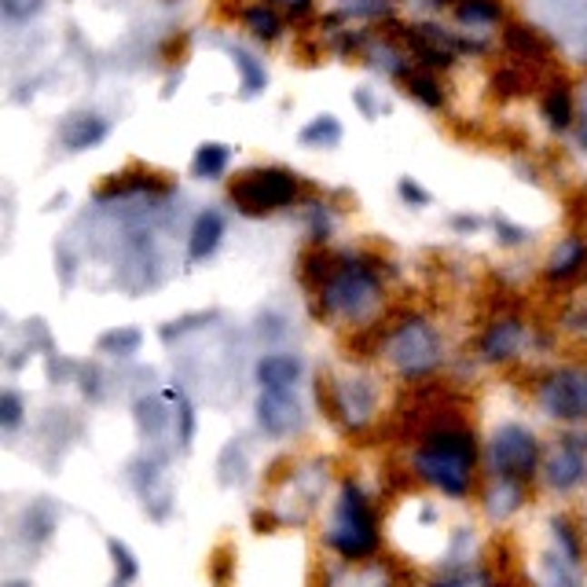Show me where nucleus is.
I'll use <instances>...</instances> for the list:
<instances>
[{
  "label": "nucleus",
  "mask_w": 587,
  "mask_h": 587,
  "mask_svg": "<svg viewBox=\"0 0 587 587\" xmlns=\"http://www.w3.org/2000/svg\"><path fill=\"white\" fill-rule=\"evenodd\" d=\"M401 194H404V203H415V206H426L430 203V194L423 187H415L412 180H401Z\"/></svg>",
  "instance_id": "33"
},
{
  "label": "nucleus",
  "mask_w": 587,
  "mask_h": 587,
  "mask_svg": "<svg viewBox=\"0 0 587 587\" xmlns=\"http://www.w3.org/2000/svg\"><path fill=\"white\" fill-rule=\"evenodd\" d=\"M583 261H587V246H583V243H576V239H569V243H562V246L554 250L551 275H554V279H565V275H572Z\"/></svg>",
  "instance_id": "19"
},
{
  "label": "nucleus",
  "mask_w": 587,
  "mask_h": 587,
  "mask_svg": "<svg viewBox=\"0 0 587 587\" xmlns=\"http://www.w3.org/2000/svg\"><path fill=\"white\" fill-rule=\"evenodd\" d=\"M522 507V484L518 481H500V488L488 496V514L492 518H507L511 511Z\"/></svg>",
  "instance_id": "20"
},
{
  "label": "nucleus",
  "mask_w": 587,
  "mask_h": 587,
  "mask_svg": "<svg viewBox=\"0 0 587 587\" xmlns=\"http://www.w3.org/2000/svg\"><path fill=\"white\" fill-rule=\"evenodd\" d=\"M382 353L393 360V367L401 371V378L415 382L437 371L441 363V338L426 320H404L401 327H393L389 334H382Z\"/></svg>",
  "instance_id": "4"
},
{
  "label": "nucleus",
  "mask_w": 587,
  "mask_h": 587,
  "mask_svg": "<svg viewBox=\"0 0 587 587\" xmlns=\"http://www.w3.org/2000/svg\"><path fill=\"white\" fill-rule=\"evenodd\" d=\"M246 26H250V34L261 37V41H275L279 30H283V23H279V15H275L272 8H250V12H246Z\"/></svg>",
  "instance_id": "22"
},
{
  "label": "nucleus",
  "mask_w": 587,
  "mask_h": 587,
  "mask_svg": "<svg viewBox=\"0 0 587 587\" xmlns=\"http://www.w3.org/2000/svg\"><path fill=\"white\" fill-rule=\"evenodd\" d=\"M283 5H290L294 15H305L309 12V0H283Z\"/></svg>",
  "instance_id": "36"
},
{
  "label": "nucleus",
  "mask_w": 587,
  "mask_h": 587,
  "mask_svg": "<svg viewBox=\"0 0 587 587\" xmlns=\"http://www.w3.org/2000/svg\"><path fill=\"white\" fill-rule=\"evenodd\" d=\"M518 345H522V323H518V320H500V323H492V331L484 334L481 356H484L488 363L511 360V356L518 353Z\"/></svg>",
  "instance_id": "12"
},
{
  "label": "nucleus",
  "mask_w": 587,
  "mask_h": 587,
  "mask_svg": "<svg viewBox=\"0 0 587 587\" xmlns=\"http://www.w3.org/2000/svg\"><path fill=\"white\" fill-rule=\"evenodd\" d=\"M228 194H232V203H235L239 214L264 217V214L294 203V194H298V176H294L290 169H279V165L250 169L228 187Z\"/></svg>",
  "instance_id": "5"
},
{
  "label": "nucleus",
  "mask_w": 587,
  "mask_h": 587,
  "mask_svg": "<svg viewBox=\"0 0 587 587\" xmlns=\"http://www.w3.org/2000/svg\"><path fill=\"white\" fill-rule=\"evenodd\" d=\"M331 235V214L323 210V203H313V239L323 243Z\"/></svg>",
  "instance_id": "32"
},
{
  "label": "nucleus",
  "mask_w": 587,
  "mask_h": 587,
  "mask_svg": "<svg viewBox=\"0 0 587 587\" xmlns=\"http://www.w3.org/2000/svg\"><path fill=\"white\" fill-rule=\"evenodd\" d=\"M5 587H30V583H26V580H8Z\"/></svg>",
  "instance_id": "37"
},
{
  "label": "nucleus",
  "mask_w": 587,
  "mask_h": 587,
  "mask_svg": "<svg viewBox=\"0 0 587 587\" xmlns=\"http://www.w3.org/2000/svg\"><path fill=\"white\" fill-rule=\"evenodd\" d=\"M140 345H144V334L136 327H118L100 338V353H107V356H133V353H140Z\"/></svg>",
  "instance_id": "16"
},
{
  "label": "nucleus",
  "mask_w": 587,
  "mask_h": 587,
  "mask_svg": "<svg viewBox=\"0 0 587 587\" xmlns=\"http://www.w3.org/2000/svg\"><path fill=\"white\" fill-rule=\"evenodd\" d=\"M320 298H323V313L363 320L382 298V279L367 261H342L320 286Z\"/></svg>",
  "instance_id": "3"
},
{
  "label": "nucleus",
  "mask_w": 587,
  "mask_h": 587,
  "mask_svg": "<svg viewBox=\"0 0 587 587\" xmlns=\"http://www.w3.org/2000/svg\"><path fill=\"white\" fill-rule=\"evenodd\" d=\"M473 466H477V441L470 430H463L455 423L433 426L412 455V470L452 500H463L470 492Z\"/></svg>",
  "instance_id": "1"
},
{
  "label": "nucleus",
  "mask_w": 587,
  "mask_h": 587,
  "mask_svg": "<svg viewBox=\"0 0 587 587\" xmlns=\"http://www.w3.org/2000/svg\"><path fill=\"white\" fill-rule=\"evenodd\" d=\"M232 162V151L224 144H203L199 154H194V176L203 180H217Z\"/></svg>",
  "instance_id": "15"
},
{
  "label": "nucleus",
  "mask_w": 587,
  "mask_h": 587,
  "mask_svg": "<svg viewBox=\"0 0 587 587\" xmlns=\"http://www.w3.org/2000/svg\"><path fill=\"white\" fill-rule=\"evenodd\" d=\"M275 525H279V518H275V514H268V511H254V532H275Z\"/></svg>",
  "instance_id": "34"
},
{
  "label": "nucleus",
  "mask_w": 587,
  "mask_h": 587,
  "mask_svg": "<svg viewBox=\"0 0 587 587\" xmlns=\"http://www.w3.org/2000/svg\"><path fill=\"white\" fill-rule=\"evenodd\" d=\"M232 572H235V551L232 547H217L214 551V562H210V576L217 587H228L232 583Z\"/></svg>",
  "instance_id": "28"
},
{
  "label": "nucleus",
  "mask_w": 587,
  "mask_h": 587,
  "mask_svg": "<svg viewBox=\"0 0 587 587\" xmlns=\"http://www.w3.org/2000/svg\"><path fill=\"white\" fill-rule=\"evenodd\" d=\"M162 401H165V393H162V397H144V401H136V423H140V430H144L147 437H158L162 426L169 423V412L162 408Z\"/></svg>",
  "instance_id": "17"
},
{
  "label": "nucleus",
  "mask_w": 587,
  "mask_h": 587,
  "mask_svg": "<svg viewBox=\"0 0 587 587\" xmlns=\"http://www.w3.org/2000/svg\"><path fill=\"white\" fill-rule=\"evenodd\" d=\"M433 587H473V580H470L466 572H459V576H444V580H433Z\"/></svg>",
  "instance_id": "35"
},
{
  "label": "nucleus",
  "mask_w": 587,
  "mask_h": 587,
  "mask_svg": "<svg viewBox=\"0 0 587 587\" xmlns=\"http://www.w3.org/2000/svg\"><path fill=\"white\" fill-rule=\"evenodd\" d=\"M488 463L500 481H532V473L540 470V441L532 437V430H525L522 423H507L492 433V448H488Z\"/></svg>",
  "instance_id": "6"
},
{
  "label": "nucleus",
  "mask_w": 587,
  "mask_h": 587,
  "mask_svg": "<svg viewBox=\"0 0 587 587\" xmlns=\"http://www.w3.org/2000/svg\"><path fill=\"white\" fill-rule=\"evenodd\" d=\"M104 136H107V122H104V118H95V114H81V118H74V122H70V129H66V144H70V151L95 147Z\"/></svg>",
  "instance_id": "14"
},
{
  "label": "nucleus",
  "mask_w": 587,
  "mask_h": 587,
  "mask_svg": "<svg viewBox=\"0 0 587 587\" xmlns=\"http://www.w3.org/2000/svg\"><path fill=\"white\" fill-rule=\"evenodd\" d=\"M257 423L268 437H286L302 430V408L290 397V389H264L257 401Z\"/></svg>",
  "instance_id": "9"
},
{
  "label": "nucleus",
  "mask_w": 587,
  "mask_h": 587,
  "mask_svg": "<svg viewBox=\"0 0 587 587\" xmlns=\"http://www.w3.org/2000/svg\"><path fill=\"white\" fill-rule=\"evenodd\" d=\"M165 401H173L180 412V444L187 448L191 444V437H194V412H191V404H187V397L180 393V389H165Z\"/></svg>",
  "instance_id": "26"
},
{
  "label": "nucleus",
  "mask_w": 587,
  "mask_h": 587,
  "mask_svg": "<svg viewBox=\"0 0 587 587\" xmlns=\"http://www.w3.org/2000/svg\"><path fill=\"white\" fill-rule=\"evenodd\" d=\"M0 8H5V15H8V19L26 23L30 15H37V12H41V0H0Z\"/></svg>",
  "instance_id": "31"
},
{
  "label": "nucleus",
  "mask_w": 587,
  "mask_h": 587,
  "mask_svg": "<svg viewBox=\"0 0 587 587\" xmlns=\"http://www.w3.org/2000/svg\"><path fill=\"white\" fill-rule=\"evenodd\" d=\"M547 118H551V125L554 129H565L569 125V118H572V107H569V92L565 88H558V92H551L547 95Z\"/></svg>",
  "instance_id": "29"
},
{
  "label": "nucleus",
  "mask_w": 587,
  "mask_h": 587,
  "mask_svg": "<svg viewBox=\"0 0 587 587\" xmlns=\"http://www.w3.org/2000/svg\"><path fill=\"white\" fill-rule=\"evenodd\" d=\"M459 19L463 23H492V19H500V5L496 0H466V5H459Z\"/></svg>",
  "instance_id": "25"
},
{
  "label": "nucleus",
  "mask_w": 587,
  "mask_h": 587,
  "mask_svg": "<svg viewBox=\"0 0 587 587\" xmlns=\"http://www.w3.org/2000/svg\"><path fill=\"white\" fill-rule=\"evenodd\" d=\"M111 547V558H114V569H118V580H125V583H133L136 576H140V562L133 558V551L122 543V540H111L107 543Z\"/></svg>",
  "instance_id": "24"
},
{
  "label": "nucleus",
  "mask_w": 587,
  "mask_h": 587,
  "mask_svg": "<svg viewBox=\"0 0 587 587\" xmlns=\"http://www.w3.org/2000/svg\"><path fill=\"white\" fill-rule=\"evenodd\" d=\"M540 408L551 419H562V423L587 419V371H580V367L554 371L540 385Z\"/></svg>",
  "instance_id": "7"
},
{
  "label": "nucleus",
  "mask_w": 587,
  "mask_h": 587,
  "mask_svg": "<svg viewBox=\"0 0 587 587\" xmlns=\"http://www.w3.org/2000/svg\"><path fill=\"white\" fill-rule=\"evenodd\" d=\"M320 404H327V415L338 419L345 430H363L374 415V385L367 378H349L327 389V397L320 393Z\"/></svg>",
  "instance_id": "8"
},
{
  "label": "nucleus",
  "mask_w": 587,
  "mask_h": 587,
  "mask_svg": "<svg viewBox=\"0 0 587 587\" xmlns=\"http://www.w3.org/2000/svg\"><path fill=\"white\" fill-rule=\"evenodd\" d=\"M323 543L331 551H338L342 558L349 562H363L378 551V518L367 503V496L360 492V484L349 477L342 484V500H338V511H334V525L327 529Z\"/></svg>",
  "instance_id": "2"
},
{
  "label": "nucleus",
  "mask_w": 587,
  "mask_h": 587,
  "mask_svg": "<svg viewBox=\"0 0 587 587\" xmlns=\"http://www.w3.org/2000/svg\"><path fill=\"white\" fill-rule=\"evenodd\" d=\"M232 59H235V66L243 70V88H246V95H254V92L264 85V70H261V66H257L243 48H235V52H232Z\"/></svg>",
  "instance_id": "27"
},
{
  "label": "nucleus",
  "mask_w": 587,
  "mask_h": 587,
  "mask_svg": "<svg viewBox=\"0 0 587 587\" xmlns=\"http://www.w3.org/2000/svg\"><path fill=\"white\" fill-rule=\"evenodd\" d=\"M221 235H224V217L217 210H206L199 221H194V228H191V261L210 257L217 250Z\"/></svg>",
  "instance_id": "13"
},
{
  "label": "nucleus",
  "mask_w": 587,
  "mask_h": 587,
  "mask_svg": "<svg viewBox=\"0 0 587 587\" xmlns=\"http://www.w3.org/2000/svg\"><path fill=\"white\" fill-rule=\"evenodd\" d=\"M404 81H408V92L415 95V100H423L426 107H441L444 104V92L437 88V81L430 74H408L404 70Z\"/></svg>",
  "instance_id": "21"
},
{
  "label": "nucleus",
  "mask_w": 587,
  "mask_h": 587,
  "mask_svg": "<svg viewBox=\"0 0 587 587\" xmlns=\"http://www.w3.org/2000/svg\"><path fill=\"white\" fill-rule=\"evenodd\" d=\"M302 140L305 144H320V147H331V144H338L342 140V125L331 118V114H323V118H316L305 133H302Z\"/></svg>",
  "instance_id": "23"
},
{
  "label": "nucleus",
  "mask_w": 587,
  "mask_h": 587,
  "mask_svg": "<svg viewBox=\"0 0 587 587\" xmlns=\"http://www.w3.org/2000/svg\"><path fill=\"white\" fill-rule=\"evenodd\" d=\"M26 536L34 540V543H45L48 536H52V529H55V507L48 503V500H41V503H34L30 511H26Z\"/></svg>",
  "instance_id": "18"
},
{
  "label": "nucleus",
  "mask_w": 587,
  "mask_h": 587,
  "mask_svg": "<svg viewBox=\"0 0 587 587\" xmlns=\"http://www.w3.org/2000/svg\"><path fill=\"white\" fill-rule=\"evenodd\" d=\"M547 481H551V488H558V492H572V488H580L587 481V452H576V448L562 444L547 463Z\"/></svg>",
  "instance_id": "10"
},
{
  "label": "nucleus",
  "mask_w": 587,
  "mask_h": 587,
  "mask_svg": "<svg viewBox=\"0 0 587 587\" xmlns=\"http://www.w3.org/2000/svg\"><path fill=\"white\" fill-rule=\"evenodd\" d=\"M19 423H23V397L15 393V389H8V393L0 397V426L15 430Z\"/></svg>",
  "instance_id": "30"
},
{
  "label": "nucleus",
  "mask_w": 587,
  "mask_h": 587,
  "mask_svg": "<svg viewBox=\"0 0 587 587\" xmlns=\"http://www.w3.org/2000/svg\"><path fill=\"white\" fill-rule=\"evenodd\" d=\"M302 371L305 367H302V360L294 353H268L254 367L261 389H294V385H298V378H302Z\"/></svg>",
  "instance_id": "11"
}]
</instances>
